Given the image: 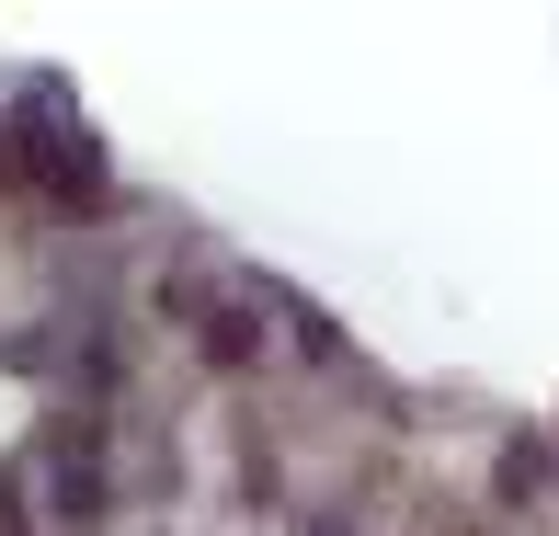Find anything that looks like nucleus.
<instances>
[{"instance_id": "nucleus-1", "label": "nucleus", "mask_w": 559, "mask_h": 536, "mask_svg": "<svg viewBox=\"0 0 559 536\" xmlns=\"http://www.w3.org/2000/svg\"><path fill=\"white\" fill-rule=\"evenodd\" d=\"M0 171L69 194V206H104V148H92L81 126H35V138H12V148H0Z\"/></svg>"}, {"instance_id": "nucleus-2", "label": "nucleus", "mask_w": 559, "mask_h": 536, "mask_svg": "<svg viewBox=\"0 0 559 536\" xmlns=\"http://www.w3.org/2000/svg\"><path fill=\"white\" fill-rule=\"evenodd\" d=\"M58 514H69V525L104 514V422H69V433H58Z\"/></svg>"}, {"instance_id": "nucleus-3", "label": "nucleus", "mask_w": 559, "mask_h": 536, "mask_svg": "<svg viewBox=\"0 0 559 536\" xmlns=\"http://www.w3.org/2000/svg\"><path fill=\"white\" fill-rule=\"evenodd\" d=\"M206 354H217V366H240V354H263V331H251V309H206Z\"/></svg>"}, {"instance_id": "nucleus-4", "label": "nucleus", "mask_w": 559, "mask_h": 536, "mask_svg": "<svg viewBox=\"0 0 559 536\" xmlns=\"http://www.w3.org/2000/svg\"><path fill=\"white\" fill-rule=\"evenodd\" d=\"M0 536H23V479L0 468Z\"/></svg>"}]
</instances>
